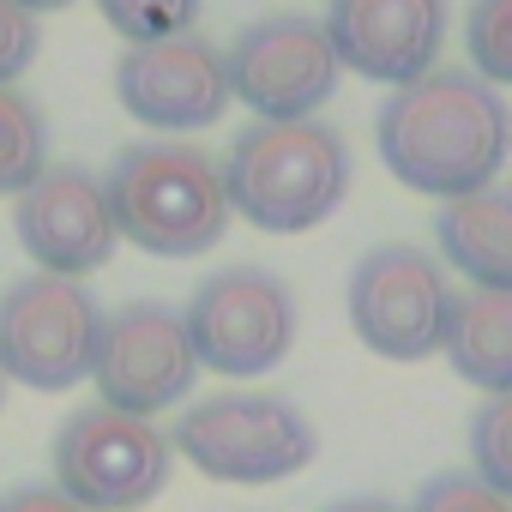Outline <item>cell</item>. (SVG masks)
Listing matches in <instances>:
<instances>
[{
    "mask_svg": "<svg viewBox=\"0 0 512 512\" xmlns=\"http://www.w3.org/2000/svg\"><path fill=\"white\" fill-rule=\"evenodd\" d=\"M380 163L428 199H464L494 187L512 157V109L506 97L464 67H434L398 85L374 115Z\"/></svg>",
    "mask_w": 512,
    "mask_h": 512,
    "instance_id": "cell-1",
    "label": "cell"
},
{
    "mask_svg": "<svg viewBox=\"0 0 512 512\" xmlns=\"http://www.w3.org/2000/svg\"><path fill=\"white\" fill-rule=\"evenodd\" d=\"M217 169L229 211L266 235H308L350 193V145L326 121H253Z\"/></svg>",
    "mask_w": 512,
    "mask_h": 512,
    "instance_id": "cell-2",
    "label": "cell"
},
{
    "mask_svg": "<svg viewBox=\"0 0 512 512\" xmlns=\"http://www.w3.org/2000/svg\"><path fill=\"white\" fill-rule=\"evenodd\" d=\"M109 211L121 241L157 253V260H199L211 253L229 229V193H223V169L187 145V139H139L127 145L109 175Z\"/></svg>",
    "mask_w": 512,
    "mask_h": 512,
    "instance_id": "cell-3",
    "label": "cell"
},
{
    "mask_svg": "<svg viewBox=\"0 0 512 512\" xmlns=\"http://www.w3.org/2000/svg\"><path fill=\"white\" fill-rule=\"evenodd\" d=\"M169 446L199 476L235 482V488L302 476L320 458V434H314L308 410L278 398V392H217V398H199L175 422Z\"/></svg>",
    "mask_w": 512,
    "mask_h": 512,
    "instance_id": "cell-4",
    "label": "cell"
},
{
    "mask_svg": "<svg viewBox=\"0 0 512 512\" xmlns=\"http://www.w3.org/2000/svg\"><path fill=\"white\" fill-rule=\"evenodd\" d=\"M181 320L199 368L223 380H260L296 350V296L266 266H223L199 278Z\"/></svg>",
    "mask_w": 512,
    "mask_h": 512,
    "instance_id": "cell-5",
    "label": "cell"
},
{
    "mask_svg": "<svg viewBox=\"0 0 512 512\" xmlns=\"http://www.w3.org/2000/svg\"><path fill=\"white\" fill-rule=\"evenodd\" d=\"M55 488L85 512H139L169 488L175 446L151 416L85 404L55 428Z\"/></svg>",
    "mask_w": 512,
    "mask_h": 512,
    "instance_id": "cell-6",
    "label": "cell"
},
{
    "mask_svg": "<svg viewBox=\"0 0 512 512\" xmlns=\"http://www.w3.org/2000/svg\"><path fill=\"white\" fill-rule=\"evenodd\" d=\"M103 308L79 278L25 272L0 290V374L31 392H73L91 380Z\"/></svg>",
    "mask_w": 512,
    "mask_h": 512,
    "instance_id": "cell-7",
    "label": "cell"
},
{
    "mask_svg": "<svg viewBox=\"0 0 512 512\" xmlns=\"http://www.w3.org/2000/svg\"><path fill=\"white\" fill-rule=\"evenodd\" d=\"M452 284L440 272L434 253L410 247V241H380L350 266V326L356 338L386 356V362H428L446 344L452 326Z\"/></svg>",
    "mask_w": 512,
    "mask_h": 512,
    "instance_id": "cell-8",
    "label": "cell"
},
{
    "mask_svg": "<svg viewBox=\"0 0 512 512\" xmlns=\"http://www.w3.org/2000/svg\"><path fill=\"white\" fill-rule=\"evenodd\" d=\"M223 67H229V97L247 103L253 121H314L344 79L326 25L302 13H272L235 31Z\"/></svg>",
    "mask_w": 512,
    "mask_h": 512,
    "instance_id": "cell-9",
    "label": "cell"
},
{
    "mask_svg": "<svg viewBox=\"0 0 512 512\" xmlns=\"http://www.w3.org/2000/svg\"><path fill=\"white\" fill-rule=\"evenodd\" d=\"M193 380H199V356H193L181 308L127 302V308L103 314L97 356H91L97 404L127 410V416H163L193 392Z\"/></svg>",
    "mask_w": 512,
    "mask_h": 512,
    "instance_id": "cell-10",
    "label": "cell"
},
{
    "mask_svg": "<svg viewBox=\"0 0 512 512\" xmlns=\"http://www.w3.org/2000/svg\"><path fill=\"white\" fill-rule=\"evenodd\" d=\"M115 97L139 127L157 133H205L229 115V67L223 49L199 31L169 43H133L115 61Z\"/></svg>",
    "mask_w": 512,
    "mask_h": 512,
    "instance_id": "cell-11",
    "label": "cell"
},
{
    "mask_svg": "<svg viewBox=\"0 0 512 512\" xmlns=\"http://www.w3.org/2000/svg\"><path fill=\"white\" fill-rule=\"evenodd\" d=\"M19 241L37 260V272L55 278H91L115 260V211H109V187L103 175L79 169V163H49L13 205Z\"/></svg>",
    "mask_w": 512,
    "mask_h": 512,
    "instance_id": "cell-12",
    "label": "cell"
},
{
    "mask_svg": "<svg viewBox=\"0 0 512 512\" xmlns=\"http://www.w3.org/2000/svg\"><path fill=\"white\" fill-rule=\"evenodd\" d=\"M320 25L344 73L398 91L440 67L446 0H332Z\"/></svg>",
    "mask_w": 512,
    "mask_h": 512,
    "instance_id": "cell-13",
    "label": "cell"
},
{
    "mask_svg": "<svg viewBox=\"0 0 512 512\" xmlns=\"http://www.w3.org/2000/svg\"><path fill=\"white\" fill-rule=\"evenodd\" d=\"M434 241L446 272L470 278V290H512V187H476L464 199H440Z\"/></svg>",
    "mask_w": 512,
    "mask_h": 512,
    "instance_id": "cell-14",
    "label": "cell"
},
{
    "mask_svg": "<svg viewBox=\"0 0 512 512\" xmlns=\"http://www.w3.org/2000/svg\"><path fill=\"white\" fill-rule=\"evenodd\" d=\"M446 362L476 392H512V290H470L452 302Z\"/></svg>",
    "mask_w": 512,
    "mask_h": 512,
    "instance_id": "cell-15",
    "label": "cell"
},
{
    "mask_svg": "<svg viewBox=\"0 0 512 512\" xmlns=\"http://www.w3.org/2000/svg\"><path fill=\"white\" fill-rule=\"evenodd\" d=\"M49 169V127L19 85H0V199H19Z\"/></svg>",
    "mask_w": 512,
    "mask_h": 512,
    "instance_id": "cell-16",
    "label": "cell"
},
{
    "mask_svg": "<svg viewBox=\"0 0 512 512\" xmlns=\"http://www.w3.org/2000/svg\"><path fill=\"white\" fill-rule=\"evenodd\" d=\"M97 7H103L109 31H121L127 49H133V43L187 37L199 25V13H205V0H97Z\"/></svg>",
    "mask_w": 512,
    "mask_h": 512,
    "instance_id": "cell-17",
    "label": "cell"
},
{
    "mask_svg": "<svg viewBox=\"0 0 512 512\" xmlns=\"http://www.w3.org/2000/svg\"><path fill=\"white\" fill-rule=\"evenodd\" d=\"M464 49H470V73H482L494 91L512 85V0H470Z\"/></svg>",
    "mask_w": 512,
    "mask_h": 512,
    "instance_id": "cell-18",
    "label": "cell"
},
{
    "mask_svg": "<svg viewBox=\"0 0 512 512\" xmlns=\"http://www.w3.org/2000/svg\"><path fill=\"white\" fill-rule=\"evenodd\" d=\"M470 470L512 500V392L482 398V410L470 416Z\"/></svg>",
    "mask_w": 512,
    "mask_h": 512,
    "instance_id": "cell-19",
    "label": "cell"
},
{
    "mask_svg": "<svg viewBox=\"0 0 512 512\" xmlns=\"http://www.w3.org/2000/svg\"><path fill=\"white\" fill-rule=\"evenodd\" d=\"M410 512H512L506 494H494L476 470H440L416 488V506Z\"/></svg>",
    "mask_w": 512,
    "mask_h": 512,
    "instance_id": "cell-20",
    "label": "cell"
},
{
    "mask_svg": "<svg viewBox=\"0 0 512 512\" xmlns=\"http://www.w3.org/2000/svg\"><path fill=\"white\" fill-rule=\"evenodd\" d=\"M37 49H43L37 13H25L19 0H0V85L25 79V67L37 61Z\"/></svg>",
    "mask_w": 512,
    "mask_h": 512,
    "instance_id": "cell-21",
    "label": "cell"
},
{
    "mask_svg": "<svg viewBox=\"0 0 512 512\" xmlns=\"http://www.w3.org/2000/svg\"><path fill=\"white\" fill-rule=\"evenodd\" d=\"M0 512H85V506L67 500L55 482H25V488H13L7 500H0Z\"/></svg>",
    "mask_w": 512,
    "mask_h": 512,
    "instance_id": "cell-22",
    "label": "cell"
},
{
    "mask_svg": "<svg viewBox=\"0 0 512 512\" xmlns=\"http://www.w3.org/2000/svg\"><path fill=\"white\" fill-rule=\"evenodd\" d=\"M326 512H398V506H392V500H368V494H362V500H338V506H326Z\"/></svg>",
    "mask_w": 512,
    "mask_h": 512,
    "instance_id": "cell-23",
    "label": "cell"
},
{
    "mask_svg": "<svg viewBox=\"0 0 512 512\" xmlns=\"http://www.w3.org/2000/svg\"><path fill=\"white\" fill-rule=\"evenodd\" d=\"M25 13H61V7H73V0H19Z\"/></svg>",
    "mask_w": 512,
    "mask_h": 512,
    "instance_id": "cell-24",
    "label": "cell"
},
{
    "mask_svg": "<svg viewBox=\"0 0 512 512\" xmlns=\"http://www.w3.org/2000/svg\"><path fill=\"white\" fill-rule=\"evenodd\" d=\"M0 404H7V374H0Z\"/></svg>",
    "mask_w": 512,
    "mask_h": 512,
    "instance_id": "cell-25",
    "label": "cell"
}]
</instances>
